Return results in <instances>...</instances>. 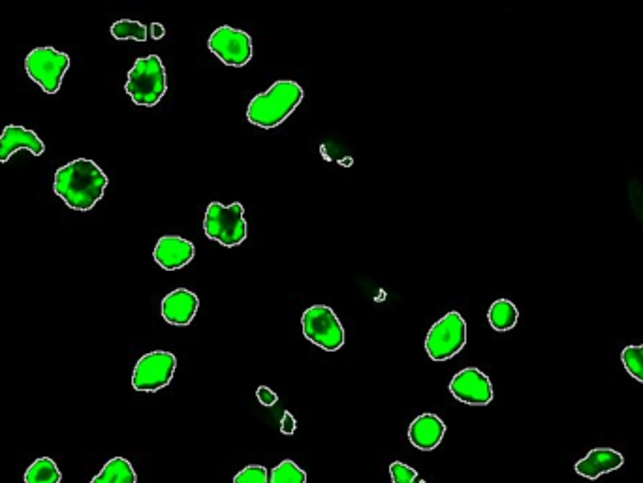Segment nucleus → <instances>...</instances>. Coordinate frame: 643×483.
I'll use <instances>...</instances> for the list:
<instances>
[{
	"label": "nucleus",
	"instance_id": "obj_1",
	"mask_svg": "<svg viewBox=\"0 0 643 483\" xmlns=\"http://www.w3.org/2000/svg\"><path fill=\"white\" fill-rule=\"evenodd\" d=\"M108 185V175L95 160L78 158L57 170L53 179V192L70 209L87 213L104 198Z\"/></svg>",
	"mask_w": 643,
	"mask_h": 483
},
{
	"label": "nucleus",
	"instance_id": "obj_2",
	"mask_svg": "<svg viewBox=\"0 0 643 483\" xmlns=\"http://www.w3.org/2000/svg\"><path fill=\"white\" fill-rule=\"evenodd\" d=\"M303 87L292 79L275 81L266 93L256 94L247 108V121L251 125L271 130L283 125L284 121L298 110L303 102Z\"/></svg>",
	"mask_w": 643,
	"mask_h": 483
},
{
	"label": "nucleus",
	"instance_id": "obj_3",
	"mask_svg": "<svg viewBox=\"0 0 643 483\" xmlns=\"http://www.w3.org/2000/svg\"><path fill=\"white\" fill-rule=\"evenodd\" d=\"M125 91L136 106L155 108L168 93L166 68L158 55L136 59L126 76Z\"/></svg>",
	"mask_w": 643,
	"mask_h": 483
},
{
	"label": "nucleus",
	"instance_id": "obj_4",
	"mask_svg": "<svg viewBox=\"0 0 643 483\" xmlns=\"http://www.w3.org/2000/svg\"><path fill=\"white\" fill-rule=\"evenodd\" d=\"M204 232L211 241H217L226 249L243 245L249 235L243 203L234 202L232 205L209 203L205 211Z\"/></svg>",
	"mask_w": 643,
	"mask_h": 483
},
{
	"label": "nucleus",
	"instance_id": "obj_5",
	"mask_svg": "<svg viewBox=\"0 0 643 483\" xmlns=\"http://www.w3.org/2000/svg\"><path fill=\"white\" fill-rule=\"evenodd\" d=\"M467 344V322L461 312L452 311L437 320L427 337L425 352L433 361H448L455 358Z\"/></svg>",
	"mask_w": 643,
	"mask_h": 483
},
{
	"label": "nucleus",
	"instance_id": "obj_6",
	"mask_svg": "<svg viewBox=\"0 0 643 483\" xmlns=\"http://www.w3.org/2000/svg\"><path fill=\"white\" fill-rule=\"evenodd\" d=\"M301 328L309 343L326 352H337L345 346V328L328 305H313L303 312Z\"/></svg>",
	"mask_w": 643,
	"mask_h": 483
},
{
	"label": "nucleus",
	"instance_id": "obj_7",
	"mask_svg": "<svg viewBox=\"0 0 643 483\" xmlns=\"http://www.w3.org/2000/svg\"><path fill=\"white\" fill-rule=\"evenodd\" d=\"M29 78L46 94H57L70 70V57L55 47H36L25 57Z\"/></svg>",
	"mask_w": 643,
	"mask_h": 483
},
{
	"label": "nucleus",
	"instance_id": "obj_8",
	"mask_svg": "<svg viewBox=\"0 0 643 483\" xmlns=\"http://www.w3.org/2000/svg\"><path fill=\"white\" fill-rule=\"evenodd\" d=\"M177 369V358L172 352L155 350L138 359L132 373V388L143 393H157L170 386Z\"/></svg>",
	"mask_w": 643,
	"mask_h": 483
},
{
	"label": "nucleus",
	"instance_id": "obj_9",
	"mask_svg": "<svg viewBox=\"0 0 643 483\" xmlns=\"http://www.w3.org/2000/svg\"><path fill=\"white\" fill-rule=\"evenodd\" d=\"M207 47L213 55H217L220 63L232 68H243L245 64L251 63L254 55L251 34L230 25H222L213 32L209 36Z\"/></svg>",
	"mask_w": 643,
	"mask_h": 483
},
{
	"label": "nucleus",
	"instance_id": "obj_10",
	"mask_svg": "<svg viewBox=\"0 0 643 483\" xmlns=\"http://www.w3.org/2000/svg\"><path fill=\"white\" fill-rule=\"evenodd\" d=\"M450 393L459 403L469 406H487L495 397L489 376L476 367H467L455 374Z\"/></svg>",
	"mask_w": 643,
	"mask_h": 483
},
{
	"label": "nucleus",
	"instance_id": "obj_11",
	"mask_svg": "<svg viewBox=\"0 0 643 483\" xmlns=\"http://www.w3.org/2000/svg\"><path fill=\"white\" fill-rule=\"evenodd\" d=\"M194 243L179 235L160 237L153 250V258L164 271H179L194 260Z\"/></svg>",
	"mask_w": 643,
	"mask_h": 483
},
{
	"label": "nucleus",
	"instance_id": "obj_12",
	"mask_svg": "<svg viewBox=\"0 0 643 483\" xmlns=\"http://www.w3.org/2000/svg\"><path fill=\"white\" fill-rule=\"evenodd\" d=\"M198 309H200L198 296L194 292L187 290V288H177V290H173L162 299L160 314L168 324L179 326V328H187L192 324V320L196 318Z\"/></svg>",
	"mask_w": 643,
	"mask_h": 483
},
{
	"label": "nucleus",
	"instance_id": "obj_13",
	"mask_svg": "<svg viewBox=\"0 0 643 483\" xmlns=\"http://www.w3.org/2000/svg\"><path fill=\"white\" fill-rule=\"evenodd\" d=\"M21 149L29 151L32 156H42L46 153V143L34 130L25 126H4L0 134V164H6Z\"/></svg>",
	"mask_w": 643,
	"mask_h": 483
},
{
	"label": "nucleus",
	"instance_id": "obj_14",
	"mask_svg": "<svg viewBox=\"0 0 643 483\" xmlns=\"http://www.w3.org/2000/svg\"><path fill=\"white\" fill-rule=\"evenodd\" d=\"M446 435V423L440 420L437 414H422L410 423L408 427V440L420 452H433L437 450Z\"/></svg>",
	"mask_w": 643,
	"mask_h": 483
},
{
	"label": "nucleus",
	"instance_id": "obj_15",
	"mask_svg": "<svg viewBox=\"0 0 643 483\" xmlns=\"http://www.w3.org/2000/svg\"><path fill=\"white\" fill-rule=\"evenodd\" d=\"M623 465H625L623 453L612 448H595L574 465V470L585 480H598L600 476L615 472Z\"/></svg>",
	"mask_w": 643,
	"mask_h": 483
},
{
	"label": "nucleus",
	"instance_id": "obj_16",
	"mask_svg": "<svg viewBox=\"0 0 643 483\" xmlns=\"http://www.w3.org/2000/svg\"><path fill=\"white\" fill-rule=\"evenodd\" d=\"M91 483H138V474L125 457H113Z\"/></svg>",
	"mask_w": 643,
	"mask_h": 483
},
{
	"label": "nucleus",
	"instance_id": "obj_17",
	"mask_svg": "<svg viewBox=\"0 0 643 483\" xmlns=\"http://www.w3.org/2000/svg\"><path fill=\"white\" fill-rule=\"evenodd\" d=\"M518 320V307L510 299H497L487 311V322L497 333H506L516 328Z\"/></svg>",
	"mask_w": 643,
	"mask_h": 483
},
{
	"label": "nucleus",
	"instance_id": "obj_18",
	"mask_svg": "<svg viewBox=\"0 0 643 483\" xmlns=\"http://www.w3.org/2000/svg\"><path fill=\"white\" fill-rule=\"evenodd\" d=\"M25 483H61L63 474L51 457H40L25 472Z\"/></svg>",
	"mask_w": 643,
	"mask_h": 483
},
{
	"label": "nucleus",
	"instance_id": "obj_19",
	"mask_svg": "<svg viewBox=\"0 0 643 483\" xmlns=\"http://www.w3.org/2000/svg\"><path fill=\"white\" fill-rule=\"evenodd\" d=\"M111 36L115 40H136V42H147L149 38V32H147V27L140 23V21H134V19H119L111 25Z\"/></svg>",
	"mask_w": 643,
	"mask_h": 483
},
{
	"label": "nucleus",
	"instance_id": "obj_20",
	"mask_svg": "<svg viewBox=\"0 0 643 483\" xmlns=\"http://www.w3.org/2000/svg\"><path fill=\"white\" fill-rule=\"evenodd\" d=\"M269 483H307V472L299 468L294 461L286 459L271 470Z\"/></svg>",
	"mask_w": 643,
	"mask_h": 483
},
{
	"label": "nucleus",
	"instance_id": "obj_21",
	"mask_svg": "<svg viewBox=\"0 0 643 483\" xmlns=\"http://www.w3.org/2000/svg\"><path fill=\"white\" fill-rule=\"evenodd\" d=\"M621 361L627 369V373L636 380L643 384V344L638 346H625L621 352Z\"/></svg>",
	"mask_w": 643,
	"mask_h": 483
},
{
	"label": "nucleus",
	"instance_id": "obj_22",
	"mask_svg": "<svg viewBox=\"0 0 643 483\" xmlns=\"http://www.w3.org/2000/svg\"><path fill=\"white\" fill-rule=\"evenodd\" d=\"M234 483H269V470L264 465H249L237 472Z\"/></svg>",
	"mask_w": 643,
	"mask_h": 483
},
{
	"label": "nucleus",
	"instance_id": "obj_23",
	"mask_svg": "<svg viewBox=\"0 0 643 483\" xmlns=\"http://www.w3.org/2000/svg\"><path fill=\"white\" fill-rule=\"evenodd\" d=\"M390 476L393 483H418V470L408 467L401 461H395L390 465Z\"/></svg>",
	"mask_w": 643,
	"mask_h": 483
},
{
	"label": "nucleus",
	"instance_id": "obj_24",
	"mask_svg": "<svg viewBox=\"0 0 643 483\" xmlns=\"http://www.w3.org/2000/svg\"><path fill=\"white\" fill-rule=\"evenodd\" d=\"M256 397H258L260 405L267 406V408L277 405V401H279V395L271 390V388H267V386H260V388L256 390Z\"/></svg>",
	"mask_w": 643,
	"mask_h": 483
},
{
	"label": "nucleus",
	"instance_id": "obj_25",
	"mask_svg": "<svg viewBox=\"0 0 643 483\" xmlns=\"http://www.w3.org/2000/svg\"><path fill=\"white\" fill-rule=\"evenodd\" d=\"M296 427H298V423H296V418L292 416V412H284L283 420H281V433L290 437L296 433Z\"/></svg>",
	"mask_w": 643,
	"mask_h": 483
},
{
	"label": "nucleus",
	"instance_id": "obj_26",
	"mask_svg": "<svg viewBox=\"0 0 643 483\" xmlns=\"http://www.w3.org/2000/svg\"><path fill=\"white\" fill-rule=\"evenodd\" d=\"M166 36V29H164V25H160V23H153L151 25V38L153 40H162Z\"/></svg>",
	"mask_w": 643,
	"mask_h": 483
},
{
	"label": "nucleus",
	"instance_id": "obj_27",
	"mask_svg": "<svg viewBox=\"0 0 643 483\" xmlns=\"http://www.w3.org/2000/svg\"><path fill=\"white\" fill-rule=\"evenodd\" d=\"M418 483H427V482H424V480H420V482H418Z\"/></svg>",
	"mask_w": 643,
	"mask_h": 483
}]
</instances>
